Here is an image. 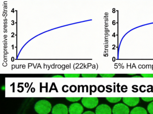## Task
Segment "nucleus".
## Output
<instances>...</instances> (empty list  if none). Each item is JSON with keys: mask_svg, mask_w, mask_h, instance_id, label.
I'll list each match as a JSON object with an SVG mask.
<instances>
[{"mask_svg": "<svg viewBox=\"0 0 153 114\" xmlns=\"http://www.w3.org/2000/svg\"><path fill=\"white\" fill-rule=\"evenodd\" d=\"M83 110V106L80 104L76 103L70 105L68 110L70 114H82Z\"/></svg>", "mask_w": 153, "mask_h": 114, "instance_id": "nucleus-5", "label": "nucleus"}, {"mask_svg": "<svg viewBox=\"0 0 153 114\" xmlns=\"http://www.w3.org/2000/svg\"><path fill=\"white\" fill-rule=\"evenodd\" d=\"M82 103L87 108H94L98 104V98L97 97H83L82 98Z\"/></svg>", "mask_w": 153, "mask_h": 114, "instance_id": "nucleus-2", "label": "nucleus"}, {"mask_svg": "<svg viewBox=\"0 0 153 114\" xmlns=\"http://www.w3.org/2000/svg\"><path fill=\"white\" fill-rule=\"evenodd\" d=\"M128 75H135V74H128Z\"/></svg>", "mask_w": 153, "mask_h": 114, "instance_id": "nucleus-21", "label": "nucleus"}, {"mask_svg": "<svg viewBox=\"0 0 153 114\" xmlns=\"http://www.w3.org/2000/svg\"><path fill=\"white\" fill-rule=\"evenodd\" d=\"M53 78H63V76L60 75H54L53 76Z\"/></svg>", "mask_w": 153, "mask_h": 114, "instance_id": "nucleus-18", "label": "nucleus"}, {"mask_svg": "<svg viewBox=\"0 0 153 114\" xmlns=\"http://www.w3.org/2000/svg\"><path fill=\"white\" fill-rule=\"evenodd\" d=\"M82 76L86 78H95L98 76L97 74H82Z\"/></svg>", "mask_w": 153, "mask_h": 114, "instance_id": "nucleus-13", "label": "nucleus"}, {"mask_svg": "<svg viewBox=\"0 0 153 114\" xmlns=\"http://www.w3.org/2000/svg\"><path fill=\"white\" fill-rule=\"evenodd\" d=\"M80 76V74H64V76L67 78H78Z\"/></svg>", "mask_w": 153, "mask_h": 114, "instance_id": "nucleus-12", "label": "nucleus"}, {"mask_svg": "<svg viewBox=\"0 0 153 114\" xmlns=\"http://www.w3.org/2000/svg\"><path fill=\"white\" fill-rule=\"evenodd\" d=\"M82 114H95L94 112H92L91 111H87L86 112H84Z\"/></svg>", "mask_w": 153, "mask_h": 114, "instance_id": "nucleus-17", "label": "nucleus"}, {"mask_svg": "<svg viewBox=\"0 0 153 114\" xmlns=\"http://www.w3.org/2000/svg\"><path fill=\"white\" fill-rule=\"evenodd\" d=\"M68 110L66 105L58 104L53 107L52 114H68Z\"/></svg>", "mask_w": 153, "mask_h": 114, "instance_id": "nucleus-4", "label": "nucleus"}, {"mask_svg": "<svg viewBox=\"0 0 153 114\" xmlns=\"http://www.w3.org/2000/svg\"><path fill=\"white\" fill-rule=\"evenodd\" d=\"M100 76L102 77H105V78H107V77H112L115 76V74H100Z\"/></svg>", "mask_w": 153, "mask_h": 114, "instance_id": "nucleus-15", "label": "nucleus"}, {"mask_svg": "<svg viewBox=\"0 0 153 114\" xmlns=\"http://www.w3.org/2000/svg\"><path fill=\"white\" fill-rule=\"evenodd\" d=\"M130 114H148L147 111L142 107L134 108L131 111Z\"/></svg>", "mask_w": 153, "mask_h": 114, "instance_id": "nucleus-8", "label": "nucleus"}, {"mask_svg": "<svg viewBox=\"0 0 153 114\" xmlns=\"http://www.w3.org/2000/svg\"><path fill=\"white\" fill-rule=\"evenodd\" d=\"M148 112L150 114H153V101L151 102L149 104L147 107Z\"/></svg>", "mask_w": 153, "mask_h": 114, "instance_id": "nucleus-11", "label": "nucleus"}, {"mask_svg": "<svg viewBox=\"0 0 153 114\" xmlns=\"http://www.w3.org/2000/svg\"><path fill=\"white\" fill-rule=\"evenodd\" d=\"M136 77H138V78H140V76H134V78H136Z\"/></svg>", "mask_w": 153, "mask_h": 114, "instance_id": "nucleus-19", "label": "nucleus"}, {"mask_svg": "<svg viewBox=\"0 0 153 114\" xmlns=\"http://www.w3.org/2000/svg\"><path fill=\"white\" fill-rule=\"evenodd\" d=\"M66 99L71 102H76L82 99L81 97H67Z\"/></svg>", "mask_w": 153, "mask_h": 114, "instance_id": "nucleus-10", "label": "nucleus"}, {"mask_svg": "<svg viewBox=\"0 0 153 114\" xmlns=\"http://www.w3.org/2000/svg\"><path fill=\"white\" fill-rule=\"evenodd\" d=\"M112 112L113 114H129V108L126 104L123 103L117 104L113 107Z\"/></svg>", "mask_w": 153, "mask_h": 114, "instance_id": "nucleus-3", "label": "nucleus"}, {"mask_svg": "<svg viewBox=\"0 0 153 114\" xmlns=\"http://www.w3.org/2000/svg\"><path fill=\"white\" fill-rule=\"evenodd\" d=\"M141 76L144 78H152L153 77V74H141Z\"/></svg>", "mask_w": 153, "mask_h": 114, "instance_id": "nucleus-16", "label": "nucleus"}, {"mask_svg": "<svg viewBox=\"0 0 153 114\" xmlns=\"http://www.w3.org/2000/svg\"><path fill=\"white\" fill-rule=\"evenodd\" d=\"M123 102L125 104L129 106H135L140 102L138 97H124L123 98Z\"/></svg>", "mask_w": 153, "mask_h": 114, "instance_id": "nucleus-7", "label": "nucleus"}, {"mask_svg": "<svg viewBox=\"0 0 153 114\" xmlns=\"http://www.w3.org/2000/svg\"><path fill=\"white\" fill-rule=\"evenodd\" d=\"M51 104L50 102L43 99L38 101L34 105V110L39 114H48L51 110Z\"/></svg>", "mask_w": 153, "mask_h": 114, "instance_id": "nucleus-1", "label": "nucleus"}, {"mask_svg": "<svg viewBox=\"0 0 153 114\" xmlns=\"http://www.w3.org/2000/svg\"><path fill=\"white\" fill-rule=\"evenodd\" d=\"M111 109L107 104H100L95 110V114H111Z\"/></svg>", "mask_w": 153, "mask_h": 114, "instance_id": "nucleus-6", "label": "nucleus"}, {"mask_svg": "<svg viewBox=\"0 0 153 114\" xmlns=\"http://www.w3.org/2000/svg\"><path fill=\"white\" fill-rule=\"evenodd\" d=\"M2 90H5V86H3V87H2Z\"/></svg>", "mask_w": 153, "mask_h": 114, "instance_id": "nucleus-20", "label": "nucleus"}, {"mask_svg": "<svg viewBox=\"0 0 153 114\" xmlns=\"http://www.w3.org/2000/svg\"><path fill=\"white\" fill-rule=\"evenodd\" d=\"M142 99L144 101L150 102L153 101V97H142Z\"/></svg>", "mask_w": 153, "mask_h": 114, "instance_id": "nucleus-14", "label": "nucleus"}, {"mask_svg": "<svg viewBox=\"0 0 153 114\" xmlns=\"http://www.w3.org/2000/svg\"><path fill=\"white\" fill-rule=\"evenodd\" d=\"M106 99L109 102L115 103L120 101L122 98L121 97H107Z\"/></svg>", "mask_w": 153, "mask_h": 114, "instance_id": "nucleus-9", "label": "nucleus"}]
</instances>
